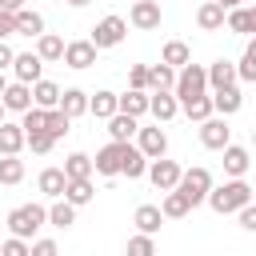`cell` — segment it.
I'll return each instance as SVG.
<instances>
[{
    "label": "cell",
    "mask_w": 256,
    "mask_h": 256,
    "mask_svg": "<svg viewBox=\"0 0 256 256\" xmlns=\"http://www.w3.org/2000/svg\"><path fill=\"white\" fill-rule=\"evenodd\" d=\"M248 200H252V184H244V176H228L220 188L212 184V192H208V200H204V204H208L216 216H232V212H236V208H244Z\"/></svg>",
    "instance_id": "1"
},
{
    "label": "cell",
    "mask_w": 256,
    "mask_h": 256,
    "mask_svg": "<svg viewBox=\"0 0 256 256\" xmlns=\"http://www.w3.org/2000/svg\"><path fill=\"white\" fill-rule=\"evenodd\" d=\"M4 224H8V232H12V236L32 240V236L48 224V208H44V204H20V208H12V212H8V220H4Z\"/></svg>",
    "instance_id": "2"
},
{
    "label": "cell",
    "mask_w": 256,
    "mask_h": 256,
    "mask_svg": "<svg viewBox=\"0 0 256 256\" xmlns=\"http://www.w3.org/2000/svg\"><path fill=\"white\" fill-rule=\"evenodd\" d=\"M172 92H176V100H192V96H204V92H208V68L188 60L184 68H176V84H172Z\"/></svg>",
    "instance_id": "3"
},
{
    "label": "cell",
    "mask_w": 256,
    "mask_h": 256,
    "mask_svg": "<svg viewBox=\"0 0 256 256\" xmlns=\"http://www.w3.org/2000/svg\"><path fill=\"white\" fill-rule=\"evenodd\" d=\"M184 196H188V204L196 208V204H204L208 200V192H212V172L204 168V164H192V168H184L180 172V184H176Z\"/></svg>",
    "instance_id": "4"
},
{
    "label": "cell",
    "mask_w": 256,
    "mask_h": 256,
    "mask_svg": "<svg viewBox=\"0 0 256 256\" xmlns=\"http://www.w3.org/2000/svg\"><path fill=\"white\" fill-rule=\"evenodd\" d=\"M124 148H128V140H108L96 156H92V168H96V176H120V168H124Z\"/></svg>",
    "instance_id": "5"
},
{
    "label": "cell",
    "mask_w": 256,
    "mask_h": 256,
    "mask_svg": "<svg viewBox=\"0 0 256 256\" xmlns=\"http://www.w3.org/2000/svg\"><path fill=\"white\" fill-rule=\"evenodd\" d=\"M124 36H128V20H124V16H104V20L92 28L88 40H92L96 48H116Z\"/></svg>",
    "instance_id": "6"
},
{
    "label": "cell",
    "mask_w": 256,
    "mask_h": 256,
    "mask_svg": "<svg viewBox=\"0 0 256 256\" xmlns=\"http://www.w3.org/2000/svg\"><path fill=\"white\" fill-rule=\"evenodd\" d=\"M232 140V128H228V116H220V112H212L208 120H200V144L204 148H212V152H220L224 144Z\"/></svg>",
    "instance_id": "7"
},
{
    "label": "cell",
    "mask_w": 256,
    "mask_h": 256,
    "mask_svg": "<svg viewBox=\"0 0 256 256\" xmlns=\"http://www.w3.org/2000/svg\"><path fill=\"white\" fill-rule=\"evenodd\" d=\"M180 172H184V168H180L176 160L156 156V160H148V172H144V176H148V180H152L160 192H168V188H176V184H180Z\"/></svg>",
    "instance_id": "8"
},
{
    "label": "cell",
    "mask_w": 256,
    "mask_h": 256,
    "mask_svg": "<svg viewBox=\"0 0 256 256\" xmlns=\"http://www.w3.org/2000/svg\"><path fill=\"white\" fill-rule=\"evenodd\" d=\"M148 112L156 116V124H168L180 112V100L172 88H148Z\"/></svg>",
    "instance_id": "9"
},
{
    "label": "cell",
    "mask_w": 256,
    "mask_h": 256,
    "mask_svg": "<svg viewBox=\"0 0 256 256\" xmlns=\"http://www.w3.org/2000/svg\"><path fill=\"white\" fill-rule=\"evenodd\" d=\"M96 52H100V48H96L92 40H68V44H64V64L76 68V72H84V68L96 64Z\"/></svg>",
    "instance_id": "10"
},
{
    "label": "cell",
    "mask_w": 256,
    "mask_h": 256,
    "mask_svg": "<svg viewBox=\"0 0 256 256\" xmlns=\"http://www.w3.org/2000/svg\"><path fill=\"white\" fill-rule=\"evenodd\" d=\"M224 24H228V32H236V36H256V0H252V4L228 8Z\"/></svg>",
    "instance_id": "11"
},
{
    "label": "cell",
    "mask_w": 256,
    "mask_h": 256,
    "mask_svg": "<svg viewBox=\"0 0 256 256\" xmlns=\"http://www.w3.org/2000/svg\"><path fill=\"white\" fill-rule=\"evenodd\" d=\"M128 24H132V28H140V32H152V28H160V4H156V0H132Z\"/></svg>",
    "instance_id": "12"
},
{
    "label": "cell",
    "mask_w": 256,
    "mask_h": 256,
    "mask_svg": "<svg viewBox=\"0 0 256 256\" xmlns=\"http://www.w3.org/2000/svg\"><path fill=\"white\" fill-rule=\"evenodd\" d=\"M136 148H140L148 160L164 156V152H168V136H164V128H160V124H156V128H136Z\"/></svg>",
    "instance_id": "13"
},
{
    "label": "cell",
    "mask_w": 256,
    "mask_h": 256,
    "mask_svg": "<svg viewBox=\"0 0 256 256\" xmlns=\"http://www.w3.org/2000/svg\"><path fill=\"white\" fill-rule=\"evenodd\" d=\"M224 16H228V8H224L220 0H204V4L196 8V24H200V32H220V28H224Z\"/></svg>",
    "instance_id": "14"
},
{
    "label": "cell",
    "mask_w": 256,
    "mask_h": 256,
    "mask_svg": "<svg viewBox=\"0 0 256 256\" xmlns=\"http://www.w3.org/2000/svg\"><path fill=\"white\" fill-rule=\"evenodd\" d=\"M0 100H4V108H8V112H24V108H32V84L12 80V84H4Z\"/></svg>",
    "instance_id": "15"
},
{
    "label": "cell",
    "mask_w": 256,
    "mask_h": 256,
    "mask_svg": "<svg viewBox=\"0 0 256 256\" xmlns=\"http://www.w3.org/2000/svg\"><path fill=\"white\" fill-rule=\"evenodd\" d=\"M12 72H16V80H24V84H36V80H40V72H44V60H40L36 52H16V60H12Z\"/></svg>",
    "instance_id": "16"
},
{
    "label": "cell",
    "mask_w": 256,
    "mask_h": 256,
    "mask_svg": "<svg viewBox=\"0 0 256 256\" xmlns=\"http://www.w3.org/2000/svg\"><path fill=\"white\" fill-rule=\"evenodd\" d=\"M228 84H240V76H236V64L220 56V60H212V64H208V92L228 88Z\"/></svg>",
    "instance_id": "17"
},
{
    "label": "cell",
    "mask_w": 256,
    "mask_h": 256,
    "mask_svg": "<svg viewBox=\"0 0 256 256\" xmlns=\"http://www.w3.org/2000/svg\"><path fill=\"white\" fill-rule=\"evenodd\" d=\"M212 108L220 116H236L244 108V96H240V84H228V88H216L212 92Z\"/></svg>",
    "instance_id": "18"
},
{
    "label": "cell",
    "mask_w": 256,
    "mask_h": 256,
    "mask_svg": "<svg viewBox=\"0 0 256 256\" xmlns=\"http://www.w3.org/2000/svg\"><path fill=\"white\" fill-rule=\"evenodd\" d=\"M220 152H224V172H228V176H244V172H248V164H252V152H248V148H240V144L228 140Z\"/></svg>",
    "instance_id": "19"
},
{
    "label": "cell",
    "mask_w": 256,
    "mask_h": 256,
    "mask_svg": "<svg viewBox=\"0 0 256 256\" xmlns=\"http://www.w3.org/2000/svg\"><path fill=\"white\" fill-rule=\"evenodd\" d=\"M160 212H164V220H184V216L192 212V204H188V196H184L180 188H168L164 200H160Z\"/></svg>",
    "instance_id": "20"
},
{
    "label": "cell",
    "mask_w": 256,
    "mask_h": 256,
    "mask_svg": "<svg viewBox=\"0 0 256 256\" xmlns=\"http://www.w3.org/2000/svg\"><path fill=\"white\" fill-rule=\"evenodd\" d=\"M132 224H136V232H160V224H164V212H160V204H140L136 212H132Z\"/></svg>",
    "instance_id": "21"
},
{
    "label": "cell",
    "mask_w": 256,
    "mask_h": 256,
    "mask_svg": "<svg viewBox=\"0 0 256 256\" xmlns=\"http://www.w3.org/2000/svg\"><path fill=\"white\" fill-rule=\"evenodd\" d=\"M36 56H40L44 64L64 60V36H56V32H40V36H36Z\"/></svg>",
    "instance_id": "22"
},
{
    "label": "cell",
    "mask_w": 256,
    "mask_h": 256,
    "mask_svg": "<svg viewBox=\"0 0 256 256\" xmlns=\"http://www.w3.org/2000/svg\"><path fill=\"white\" fill-rule=\"evenodd\" d=\"M60 112H64L68 120L84 116V112H88V92H84V88H64V92H60Z\"/></svg>",
    "instance_id": "23"
},
{
    "label": "cell",
    "mask_w": 256,
    "mask_h": 256,
    "mask_svg": "<svg viewBox=\"0 0 256 256\" xmlns=\"http://www.w3.org/2000/svg\"><path fill=\"white\" fill-rule=\"evenodd\" d=\"M24 144H28L24 128H20V124H8V120H4V124H0V156H16V152H20Z\"/></svg>",
    "instance_id": "24"
},
{
    "label": "cell",
    "mask_w": 256,
    "mask_h": 256,
    "mask_svg": "<svg viewBox=\"0 0 256 256\" xmlns=\"http://www.w3.org/2000/svg\"><path fill=\"white\" fill-rule=\"evenodd\" d=\"M60 92H64V88H60L56 80H44V76H40V80L32 84V104H40V108H56V104H60Z\"/></svg>",
    "instance_id": "25"
},
{
    "label": "cell",
    "mask_w": 256,
    "mask_h": 256,
    "mask_svg": "<svg viewBox=\"0 0 256 256\" xmlns=\"http://www.w3.org/2000/svg\"><path fill=\"white\" fill-rule=\"evenodd\" d=\"M116 104H120V112H128V116H144L148 112V88H128L124 96H116Z\"/></svg>",
    "instance_id": "26"
},
{
    "label": "cell",
    "mask_w": 256,
    "mask_h": 256,
    "mask_svg": "<svg viewBox=\"0 0 256 256\" xmlns=\"http://www.w3.org/2000/svg\"><path fill=\"white\" fill-rule=\"evenodd\" d=\"M64 184H68V176H64V168H44L40 172V180H36V188L48 196V200H56V196H64Z\"/></svg>",
    "instance_id": "27"
},
{
    "label": "cell",
    "mask_w": 256,
    "mask_h": 256,
    "mask_svg": "<svg viewBox=\"0 0 256 256\" xmlns=\"http://www.w3.org/2000/svg\"><path fill=\"white\" fill-rule=\"evenodd\" d=\"M92 196H96V188H92V176H80V180H68V184H64V200H72L76 208L92 204Z\"/></svg>",
    "instance_id": "28"
},
{
    "label": "cell",
    "mask_w": 256,
    "mask_h": 256,
    "mask_svg": "<svg viewBox=\"0 0 256 256\" xmlns=\"http://www.w3.org/2000/svg\"><path fill=\"white\" fill-rule=\"evenodd\" d=\"M48 224H52V228H72V224H76V204L64 200V196H56L52 208H48Z\"/></svg>",
    "instance_id": "29"
},
{
    "label": "cell",
    "mask_w": 256,
    "mask_h": 256,
    "mask_svg": "<svg viewBox=\"0 0 256 256\" xmlns=\"http://www.w3.org/2000/svg\"><path fill=\"white\" fill-rule=\"evenodd\" d=\"M116 108H120V104H116V92H112V88H100L96 96H88V112H92L96 120H108Z\"/></svg>",
    "instance_id": "30"
},
{
    "label": "cell",
    "mask_w": 256,
    "mask_h": 256,
    "mask_svg": "<svg viewBox=\"0 0 256 256\" xmlns=\"http://www.w3.org/2000/svg\"><path fill=\"white\" fill-rule=\"evenodd\" d=\"M136 128H140V124H136V116H128V112H120V108L108 116V132H112V140H132V136H136Z\"/></svg>",
    "instance_id": "31"
},
{
    "label": "cell",
    "mask_w": 256,
    "mask_h": 256,
    "mask_svg": "<svg viewBox=\"0 0 256 256\" xmlns=\"http://www.w3.org/2000/svg\"><path fill=\"white\" fill-rule=\"evenodd\" d=\"M148 172V156L136 148V144H128L124 148V168H120V176H128V180H140Z\"/></svg>",
    "instance_id": "32"
},
{
    "label": "cell",
    "mask_w": 256,
    "mask_h": 256,
    "mask_svg": "<svg viewBox=\"0 0 256 256\" xmlns=\"http://www.w3.org/2000/svg\"><path fill=\"white\" fill-rule=\"evenodd\" d=\"M12 16H16V36H40V32H44V16H40V12L20 8V12H12Z\"/></svg>",
    "instance_id": "33"
},
{
    "label": "cell",
    "mask_w": 256,
    "mask_h": 256,
    "mask_svg": "<svg viewBox=\"0 0 256 256\" xmlns=\"http://www.w3.org/2000/svg\"><path fill=\"white\" fill-rule=\"evenodd\" d=\"M180 112H184L188 120H196V124H200V120H208V116H212L216 108H212V96L204 92V96H192V100H180Z\"/></svg>",
    "instance_id": "34"
},
{
    "label": "cell",
    "mask_w": 256,
    "mask_h": 256,
    "mask_svg": "<svg viewBox=\"0 0 256 256\" xmlns=\"http://www.w3.org/2000/svg\"><path fill=\"white\" fill-rule=\"evenodd\" d=\"M236 76H240V84H256V36H248L244 56H240V64H236Z\"/></svg>",
    "instance_id": "35"
},
{
    "label": "cell",
    "mask_w": 256,
    "mask_h": 256,
    "mask_svg": "<svg viewBox=\"0 0 256 256\" xmlns=\"http://www.w3.org/2000/svg\"><path fill=\"white\" fill-rule=\"evenodd\" d=\"M160 60H164V64H172V68H184V64L192 60V48H188L184 40H168V44H164V52H160Z\"/></svg>",
    "instance_id": "36"
},
{
    "label": "cell",
    "mask_w": 256,
    "mask_h": 256,
    "mask_svg": "<svg viewBox=\"0 0 256 256\" xmlns=\"http://www.w3.org/2000/svg\"><path fill=\"white\" fill-rule=\"evenodd\" d=\"M96 168H92V156L88 152H72L68 160H64V176L68 180H80V176H92Z\"/></svg>",
    "instance_id": "37"
},
{
    "label": "cell",
    "mask_w": 256,
    "mask_h": 256,
    "mask_svg": "<svg viewBox=\"0 0 256 256\" xmlns=\"http://www.w3.org/2000/svg\"><path fill=\"white\" fill-rule=\"evenodd\" d=\"M176 84V68L172 64H148V88H172Z\"/></svg>",
    "instance_id": "38"
},
{
    "label": "cell",
    "mask_w": 256,
    "mask_h": 256,
    "mask_svg": "<svg viewBox=\"0 0 256 256\" xmlns=\"http://www.w3.org/2000/svg\"><path fill=\"white\" fill-rule=\"evenodd\" d=\"M24 180V160L16 156H0V184H20Z\"/></svg>",
    "instance_id": "39"
},
{
    "label": "cell",
    "mask_w": 256,
    "mask_h": 256,
    "mask_svg": "<svg viewBox=\"0 0 256 256\" xmlns=\"http://www.w3.org/2000/svg\"><path fill=\"white\" fill-rule=\"evenodd\" d=\"M68 124H72V120L60 112V104H56V108H44V132H52V136L60 140V136L68 132Z\"/></svg>",
    "instance_id": "40"
},
{
    "label": "cell",
    "mask_w": 256,
    "mask_h": 256,
    "mask_svg": "<svg viewBox=\"0 0 256 256\" xmlns=\"http://www.w3.org/2000/svg\"><path fill=\"white\" fill-rule=\"evenodd\" d=\"M128 256H152L156 252V240H152V232H136V236H128Z\"/></svg>",
    "instance_id": "41"
},
{
    "label": "cell",
    "mask_w": 256,
    "mask_h": 256,
    "mask_svg": "<svg viewBox=\"0 0 256 256\" xmlns=\"http://www.w3.org/2000/svg\"><path fill=\"white\" fill-rule=\"evenodd\" d=\"M0 256H32V240H24V236H8V240L0 244Z\"/></svg>",
    "instance_id": "42"
},
{
    "label": "cell",
    "mask_w": 256,
    "mask_h": 256,
    "mask_svg": "<svg viewBox=\"0 0 256 256\" xmlns=\"http://www.w3.org/2000/svg\"><path fill=\"white\" fill-rule=\"evenodd\" d=\"M52 144H56V136H52V132H44V128H40V132H28V148H32L36 156L52 152Z\"/></svg>",
    "instance_id": "43"
},
{
    "label": "cell",
    "mask_w": 256,
    "mask_h": 256,
    "mask_svg": "<svg viewBox=\"0 0 256 256\" xmlns=\"http://www.w3.org/2000/svg\"><path fill=\"white\" fill-rule=\"evenodd\" d=\"M128 88H148V64H128Z\"/></svg>",
    "instance_id": "44"
},
{
    "label": "cell",
    "mask_w": 256,
    "mask_h": 256,
    "mask_svg": "<svg viewBox=\"0 0 256 256\" xmlns=\"http://www.w3.org/2000/svg\"><path fill=\"white\" fill-rule=\"evenodd\" d=\"M236 216H240V228L244 232H256V200H248L244 208H236Z\"/></svg>",
    "instance_id": "45"
},
{
    "label": "cell",
    "mask_w": 256,
    "mask_h": 256,
    "mask_svg": "<svg viewBox=\"0 0 256 256\" xmlns=\"http://www.w3.org/2000/svg\"><path fill=\"white\" fill-rule=\"evenodd\" d=\"M8 36H16V16L0 8V40H8Z\"/></svg>",
    "instance_id": "46"
},
{
    "label": "cell",
    "mask_w": 256,
    "mask_h": 256,
    "mask_svg": "<svg viewBox=\"0 0 256 256\" xmlns=\"http://www.w3.org/2000/svg\"><path fill=\"white\" fill-rule=\"evenodd\" d=\"M32 256H56V240H32Z\"/></svg>",
    "instance_id": "47"
},
{
    "label": "cell",
    "mask_w": 256,
    "mask_h": 256,
    "mask_svg": "<svg viewBox=\"0 0 256 256\" xmlns=\"http://www.w3.org/2000/svg\"><path fill=\"white\" fill-rule=\"evenodd\" d=\"M12 60H16L12 44H8V40H0V72H4V68H12Z\"/></svg>",
    "instance_id": "48"
},
{
    "label": "cell",
    "mask_w": 256,
    "mask_h": 256,
    "mask_svg": "<svg viewBox=\"0 0 256 256\" xmlns=\"http://www.w3.org/2000/svg\"><path fill=\"white\" fill-rule=\"evenodd\" d=\"M0 8H4V12H20V8H24V0H0Z\"/></svg>",
    "instance_id": "49"
},
{
    "label": "cell",
    "mask_w": 256,
    "mask_h": 256,
    "mask_svg": "<svg viewBox=\"0 0 256 256\" xmlns=\"http://www.w3.org/2000/svg\"><path fill=\"white\" fill-rule=\"evenodd\" d=\"M68 4H72V8H84V4H92V0H68Z\"/></svg>",
    "instance_id": "50"
},
{
    "label": "cell",
    "mask_w": 256,
    "mask_h": 256,
    "mask_svg": "<svg viewBox=\"0 0 256 256\" xmlns=\"http://www.w3.org/2000/svg\"><path fill=\"white\" fill-rule=\"evenodd\" d=\"M220 4H224V8H236V4H244V0H220Z\"/></svg>",
    "instance_id": "51"
},
{
    "label": "cell",
    "mask_w": 256,
    "mask_h": 256,
    "mask_svg": "<svg viewBox=\"0 0 256 256\" xmlns=\"http://www.w3.org/2000/svg\"><path fill=\"white\" fill-rule=\"evenodd\" d=\"M4 116H8V108H4V100H0V124H4Z\"/></svg>",
    "instance_id": "52"
},
{
    "label": "cell",
    "mask_w": 256,
    "mask_h": 256,
    "mask_svg": "<svg viewBox=\"0 0 256 256\" xmlns=\"http://www.w3.org/2000/svg\"><path fill=\"white\" fill-rule=\"evenodd\" d=\"M4 84H8V80H4V72H0V92H4Z\"/></svg>",
    "instance_id": "53"
},
{
    "label": "cell",
    "mask_w": 256,
    "mask_h": 256,
    "mask_svg": "<svg viewBox=\"0 0 256 256\" xmlns=\"http://www.w3.org/2000/svg\"><path fill=\"white\" fill-rule=\"evenodd\" d=\"M252 148H256V128H252Z\"/></svg>",
    "instance_id": "54"
},
{
    "label": "cell",
    "mask_w": 256,
    "mask_h": 256,
    "mask_svg": "<svg viewBox=\"0 0 256 256\" xmlns=\"http://www.w3.org/2000/svg\"><path fill=\"white\" fill-rule=\"evenodd\" d=\"M252 200H256V188H252Z\"/></svg>",
    "instance_id": "55"
}]
</instances>
